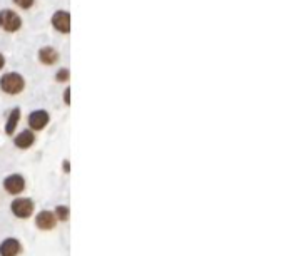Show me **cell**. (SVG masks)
<instances>
[{"mask_svg":"<svg viewBox=\"0 0 286 256\" xmlns=\"http://www.w3.org/2000/svg\"><path fill=\"white\" fill-rule=\"evenodd\" d=\"M23 85H25V82H23L20 74L10 72L0 79V87L7 94H19L23 89Z\"/></svg>","mask_w":286,"mask_h":256,"instance_id":"obj_1","label":"cell"},{"mask_svg":"<svg viewBox=\"0 0 286 256\" xmlns=\"http://www.w3.org/2000/svg\"><path fill=\"white\" fill-rule=\"evenodd\" d=\"M22 25V21L14 10H0V27L7 32H15Z\"/></svg>","mask_w":286,"mask_h":256,"instance_id":"obj_2","label":"cell"},{"mask_svg":"<svg viewBox=\"0 0 286 256\" xmlns=\"http://www.w3.org/2000/svg\"><path fill=\"white\" fill-rule=\"evenodd\" d=\"M12 211L17 218H29L34 211V203L30 199L20 198V199H15L12 203Z\"/></svg>","mask_w":286,"mask_h":256,"instance_id":"obj_3","label":"cell"},{"mask_svg":"<svg viewBox=\"0 0 286 256\" xmlns=\"http://www.w3.org/2000/svg\"><path fill=\"white\" fill-rule=\"evenodd\" d=\"M52 23L59 32L67 34L70 30V15H69V12H64V10L56 12L54 17H52Z\"/></svg>","mask_w":286,"mask_h":256,"instance_id":"obj_4","label":"cell"},{"mask_svg":"<svg viewBox=\"0 0 286 256\" xmlns=\"http://www.w3.org/2000/svg\"><path fill=\"white\" fill-rule=\"evenodd\" d=\"M3 186H5V190L9 191L10 194H19V192H22L23 188H25V181H23L22 176L12 174L3 181Z\"/></svg>","mask_w":286,"mask_h":256,"instance_id":"obj_5","label":"cell"},{"mask_svg":"<svg viewBox=\"0 0 286 256\" xmlns=\"http://www.w3.org/2000/svg\"><path fill=\"white\" fill-rule=\"evenodd\" d=\"M20 243L14 238H9L0 245V256H17L20 253Z\"/></svg>","mask_w":286,"mask_h":256,"instance_id":"obj_6","label":"cell"},{"mask_svg":"<svg viewBox=\"0 0 286 256\" xmlns=\"http://www.w3.org/2000/svg\"><path fill=\"white\" fill-rule=\"evenodd\" d=\"M47 123H49V114L45 111H35L29 116V124H30V128L35 129V131L45 128Z\"/></svg>","mask_w":286,"mask_h":256,"instance_id":"obj_7","label":"cell"},{"mask_svg":"<svg viewBox=\"0 0 286 256\" xmlns=\"http://www.w3.org/2000/svg\"><path fill=\"white\" fill-rule=\"evenodd\" d=\"M35 224H37L41 230H52L56 226V218L50 211H42L39 213L37 219H35Z\"/></svg>","mask_w":286,"mask_h":256,"instance_id":"obj_8","label":"cell"},{"mask_svg":"<svg viewBox=\"0 0 286 256\" xmlns=\"http://www.w3.org/2000/svg\"><path fill=\"white\" fill-rule=\"evenodd\" d=\"M39 59H41L44 64L52 65V64H56L57 62L59 54L52 49V47H44V49H41V52H39Z\"/></svg>","mask_w":286,"mask_h":256,"instance_id":"obj_9","label":"cell"},{"mask_svg":"<svg viewBox=\"0 0 286 256\" xmlns=\"http://www.w3.org/2000/svg\"><path fill=\"white\" fill-rule=\"evenodd\" d=\"M34 141H35V136L30 131H23L15 137V144H17L19 148H22V149L30 148V146L34 144Z\"/></svg>","mask_w":286,"mask_h":256,"instance_id":"obj_10","label":"cell"},{"mask_svg":"<svg viewBox=\"0 0 286 256\" xmlns=\"http://www.w3.org/2000/svg\"><path fill=\"white\" fill-rule=\"evenodd\" d=\"M19 119H20V111L19 109H14V111L10 112V117H9V123L5 126V132L7 134H12L15 129V126H17Z\"/></svg>","mask_w":286,"mask_h":256,"instance_id":"obj_11","label":"cell"},{"mask_svg":"<svg viewBox=\"0 0 286 256\" xmlns=\"http://www.w3.org/2000/svg\"><path fill=\"white\" fill-rule=\"evenodd\" d=\"M57 218L61 219V221H65V219H69V208L65 206H57Z\"/></svg>","mask_w":286,"mask_h":256,"instance_id":"obj_12","label":"cell"},{"mask_svg":"<svg viewBox=\"0 0 286 256\" xmlns=\"http://www.w3.org/2000/svg\"><path fill=\"white\" fill-rule=\"evenodd\" d=\"M15 3H17L19 7H22V9H29V7L34 5L35 0H14Z\"/></svg>","mask_w":286,"mask_h":256,"instance_id":"obj_13","label":"cell"},{"mask_svg":"<svg viewBox=\"0 0 286 256\" xmlns=\"http://www.w3.org/2000/svg\"><path fill=\"white\" fill-rule=\"evenodd\" d=\"M67 79H69V70L67 69L59 70V72H57V81L64 82V81H67Z\"/></svg>","mask_w":286,"mask_h":256,"instance_id":"obj_14","label":"cell"},{"mask_svg":"<svg viewBox=\"0 0 286 256\" xmlns=\"http://www.w3.org/2000/svg\"><path fill=\"white\" fill-rule=\"evenodd\" d=\"M64 99H65V104H69V101H70V90H69V89L65 90V94H64Z\"/></svg>","mask_w":286,"mask_h":256,"instance_id":"obj_15","label":"cell"},{"mask_svg":"<svg viewBox=\"0 0 286 256\" xmlns=\"http://www.w3.org/2000/svg\"><path fill=\"white\" fill-rule=\"evenodd\" d=\"M3 64H5V59H3V56L0 54V69L3 67Z\"/></svg>","mask_w":286,"mask_h":256,"instance_id":"obj_16","label":"cell"}]
</instances>
